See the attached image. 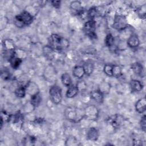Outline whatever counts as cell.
I'll return each mask as SVG.
<instances>
[{
	"label": "cell",
	"mask_w": 146,
	"mask_h": 146,
	"mask_svg": "<svg viewBox=\"0 0 146 146\" xmlns=\"http://www.w3.org/2000/svg\"><path fill=\"white\" fill-rule=\"evenodd\" d=\"M64 114L68 121L75 123H79L84 119V109L75 106H68L65 109Z\"/></svg>",
	"instance_id": "6da1fadb"
},
{
	"label": "cell",
	"mask_w": 146,
	"mask_h": 146,
	"mask_svg": "<svg viewBox=\"0 0 146 146\" xmlns=\"http://www.w3.org/2000/svg\"><path fill=\"white\" fill-rule=\"evenodd\" d=\"M49 96L51 101L55 104H59L62 100V91L61 88L54 84L49 89Z\"/></svg>",
	"instance_id": "7a4b0ae2"
},
{
	"label": "cell",
	"mask_w": 146,
	"mask_h": 146,
	"mask_svg": "<svg viewBox=\"0 0 146 146\" xmlns=\"http://www.w3.org/2000/svg\"><path fill=\"white\" fill-rule=\"evenodd\" d=\"M128 23L126 17L123 15H116L114 17L112 28L117 31H121L128 27Z\"/></svg>",
	"instance_id": "3957f363"
},
{
	"label": "cell",
	"mask_w": 146,
	"mask_h": 146,
	"mask_svg": "<svg viewBox=\"0 0 146 146\" xmlns=\"http://www.w3.org/2000/svg\"><path fill=\"white\" fill-rule=\"evenodd\" d=\"M84 119L87 120L95 121L97 120L98 117L99 110L96 106L93 104H90L87 106L84 109Z\"/></svg>",
	"instance_id": "277c9868"
},
{
	"label": "cell",
	"mask_w": 146,
	"mask_h": 146,
	"mask_svg": "<svg viewBox=\"0 0 146 146\" xmlns=\"http://www.w3.org/2000/svg\"><path fill=\"white\" fill-rule=\"evenodd\" d=\"M96 22L92 19L88 20L84 25L83 31L84 34L91 39H96Z\"/></svg>",
	"instance_id": "5b68a950"
},
{
	"label": "cell",
	"mask_w": 146,
	"mask_h": 146,
	"mask_svg": "<svg viewBox=\"0 0 146 146\" xmlns=\"http://www.w3.org/2000/svg\"><path fill=\"white\" fill-rule=\"evenodd\" d=\"M43 76L49 83L55 82L57 77V72L55 68L52 64L46 66L43 71Z\"/></svg>",
	"instance_id": "8992f818"
},
{
	"label": "cell",
	"mask_w": 146,
	"mask_h": 146,
	"mask_svg": "<svg viewBox=\"0 0 146 146\" xmlns=\"http://www.w3.org/2000/svg\"><path fill=\"white\" fill-rule=\"evenodd\" d=\"M62 38L56 34H51L48 39V45L50 46L55 51H62L61 50V41Z\"/></svg>",
	"instance_id": "52a82bcc"
},
{
	"label": "cell",
	"mask_w": 146,
	"mask_h": 146,
	"mask_svg": "<svg viewBox=\"0 0 146 146\" xmlns=\"http://www.w3.org/2000/svg\"><path fill=\"white\" fill-rule=\"evenodd\" d=\"M25 87L26 94L29 95L30 97L40 93L39 88L38 84L33 81L30 80L27 82V83L25 84Z\"/></svg>",
	"instance_id": "ba28073f"
},
{
	"label": "cell",
	"mask_w": 146,
	"mask_h": 146,
	"mask_svg": "<svg viewBox=\"0 0 146 146\" xmlns=\"http://www.w3.org/2000/svg\"><path fill=\"white\" fill-rule=\"evenodd\" d=\"M70 9L71 13L74 15L78 16L84 10L82 3L79 1H73L70 3Z\"/></svg>",
	"instance_id": "9c48e42d"
},
{
	"label": "cell",
	"mask_w": 146,
	"mask_h": 146,
	"mask_svg": "<svg viewBox=\"0 0 146 146\" xmlns=\"http://www.w3.org/2000/svg\"><path fill=\"white\" fill-rule=\"evenodd\" d=\"M123 120V117L119 114H115L108 119V122L115 128H119L121 125Z\"/></svg>",
	"instance_id": "30bf717a"
},
{
	"label": "cell",
	"mask_w": 146,
	"mask_h": 146,
	"mask_svg": "<svg viewBox=\"0 0 146 146\" xmlns=\"http://www.w3.org/2000/svg\"><path fill=\"white\" fill-rule=\"evenodd\" d=\"M99 137V131L95 127H90L88 129L86 133L87 140L91 141H96Z\"/></svg>",
	"instance_id": "8fae6325"
},
{
	"label": "cell",
	"mask_w": 146,
	"mask_h": 146,
	"mask_svg": "<svg viewBox=\"0 0 146 146\" xmlns=\"http://www.w3.org/2000/svg\"><path fill=\"white\" fill-rule=\"evenodd\" d=\"M127 46L132 48H136L140 44V39L137 35L135 34H131L127 40Z\"/></svg>",
	"instance_id": "7c38bea8"
},
{
	"label": "cell",
	"mask_w": 146,
	"mask_h": 146,
	"mask_svg": "<svg viewBox=\"0 0 146 146\" xmlns=\"http://www.w3.org/2000/svg\"><path fill=\"white\" fill-rule=\"evenodd\" d=\"M19 15H20L25 26H29L31 25L34 21V15L27 10H24Z\"/></svg>",
	"instance_id": "4fadbf2b"
},
{
	"label": "cell",
	"mask_w": 146,
	"mask_h": 146,
	"mask_svg": "<svg viewBox=\"0 0 146 146\" xmlns=\"http://www.w3.org/2000/svg\"><path fill=\"white\" fill-rule=\"evenodd\" d=\"M135 110L139 113H143L146 110V99L143 97L139 99L135 105Z\"/></svg>",
	"instance_id": "5bb4252c"
},
{
	"label": "cell",
	"mask_w": 146,
	"mask_h": 146,
	"mask_svg": "<svg viewBox=\"0 0 146 146\" xmlns=\"http://www.w3.org/2000/svg\"><path fill=\"white\" fill-rule=\"evenodd\" d=\"M129 86L132 92H140L143 88L142 83L137 79H132L129 82Z\"/></svg>",
	"instance_id": "9a60e30c"
},
{
	"label": "cell",
	"mask_w": 146,
	"mask_h": 146,
	"mask_svg": "<svg viewBox=\"0 0 146 146\" xmlns=\"http://www.w3.org/2000/svg\"><path fill=\"white\" fill-rule=\"evenodd\" d=\"M90 98L98 103H102L104 100V95L98 89L90 92Z\"/></svg>",
	"instance_id": "2e32d148"
},
{
	"label": "cell",
	"mask_w": 146,
	"mask_h": 146,
	"mask_svg": "<svg viewBox=\"0 0 146 146\" xmlns=\"http://www.w3.org/2000/svg\"><path fill=\"white\" fill-rule=\"evenodd\" d=\"M42 51L44 56L48 60H52L55 56V50L48 44L43 47Z\"/></svg>",
	"instance_id": "e0dca14e"
},
{
	"label": "cell",
	"mask_w": 146,
	"mask_h": 146,
	"mask_svg": "<svg viewBox=\"0 0 146 146\" xmlns=\"http://www.w3.org/2000/svg\"><path fill=\"white\" fill-rule=\"evenodd\" d=\"M78 92L79 90L76 85L72 84L68 87L66 93V96L68 98H73L78 95Z\"/></svg>",
	"instance_id": "ac0fdd59"
},
{
	"label": "cell",
	"mask_w": 146,
	"mask_h": 146,
	"mask_svg": "<svg viewBox=\"0 0 146 146\" xmlns=\"http://www.w3.org/2000/svg\"><path fill=\"white\" fill-rule=\"evenodd\" d=\"M131 69L136 75L139 76H142L143 74H144V67L142 64L139 62L132 63L131 65Z\"/></svg>",
	"instance_id": "d6986e66"
},
{
	"label": "cell",
	"mask_w": 146,
	"mask_h": 146,
	"mask_svg": "<svg viewBox=\"0 0 146 146\" xmlns=\"http://www.w3.org/2000/svg\"><path fill=\"white\" fill-rule=\"evenodd\" d=\"M82 66L84 68L85 75L90 76L94 72V64L91 61L88 60V61L85 62Z\"/></svg>",
	"instance_id": "ffe728a7"
},
{
	"label": "cell",
	"mask_w": 146,
	"mask_h": 146,
	"mask_svg": "<svg viewBox=\"0 0 146 146\" xmlns=\"http://www.w3.org/2000/svg\"><path fill=\"white\" fill-rule=\"evenodd\" d=\"M72 75L74 77L81 79L85 75L84 70L82 66H76L72 70Z\"/></svg>",
	"instance_id": "44dd1931"
},
{
	"label": "cell",
	"mask_w": 146,
	"mask_h": 146,
	"mask_svg": "<svg viewBox=\"0 0 146 146\" xmlns=\"http://www.w3.org/2000/svg\"><path fill=\"white\" fill-rule=\"evenodd\" d=\"M23 59L19 58L18 57H16L15 56H12L9 59V62L10 63V64L11 67L13 69H17L20 66L22 62Z\"/></svg>",
	"instance_id": "7402d4cb"
},
{
	"label": "cell",
	"mask_w": 146,
	"mask_h": 146,
	"mask_svg": "<svg viewBox=\"0 0 146 146\" xmlns=\"http://www.w3.org/2000/svg\"><path fill=\"white\" fill-rule=\"evenodd\" d=\"M11 118V115L7 111L1 110V128H2L3 124L5 123H8L10 121Z\"/></svg>",
	"instance_id": "603a6c76"
},
{
	"label": "cell",
	"mask_w": 146,
	"mask_h": 146,
	"mask_svg": "<svg viewBox=\"0 0 146 146\" xmlns=\"http://www.w3.org/2000/svg\"><path fill=\"white\" fill-rule=\"evenodd\" d=\"M60 79H61V82H62V84L67 87L68 86H70L71 84H72L71 77L70 75L67 72L63 73L61 75Z\"/></svg>",
	"instance_id": "cb8c5ba5"
},
{
	"label": "cell",
	"mask_w": 146,
	"mask_h": 146,
	"mask_svg": "<svg viewBox=\"0 0 146 146\" xmlns=\"http://www.w3.org/2000/svg\"><path fill=\"white\" fill-rule=\"evenodd\" d=\"M3 45L6 51H9L11 52H14L15 50L14 42L10 39H5L3 42Z\"/></svg>",
	"instance_id": "d4e9b609"
},
{
	"label": "cell",
	"mask_w": 146,
	"mask_h": 146,
	"mask_svg": "<svg viewBox=\"0 0 146 146\" xmlns=\"http://www.w3.org/2000/svg\"><path fill=\"white\" fill-rule=\"evenodd\" d=\"M98 90L104 95L108 94L110 91V85L107 82H102L99 86Z\"/></svg>",
	"instance_id": "484cf974"
},
{
	"label": "cell",
	"mask_w": 146,
	"mask_h": 146,
	"mask_svg": "<svg viewBox=\"0 0 146 146\" xmlns=\"http://www.w3.org/2000/svg\"><path fill=\"white\" fill-rule=\"evenodd\" d=\"M41 102H42V97L40 96V93L30 97V102L35 108L38 107L40 104Z\"/></svg>",
	"instance_id": "4316f807"
},
{
	"label": "cell",
	"mask_w": 146,
	"mask_h": 146,
	"mask_svg": "<svg viewBox=\"0 0 146 146\" xmlns=\"http://www.w3.org/2000/svg\"><path fill=\"white\" fill-rule=\"evenodd\" d=\"M15 95L18 98H23L25 97L26 94L25 87L21 86L17 88L14 91Z\"/></svg>",
	"instance_id": "83f0119b"
},
{
	"label": "cell",
	"mask_w": 146,
	"mask_h": 146,
	"mask_svg": "<svg viewBox=\"0 0 146 146\" xmlns=\"http://www.w3.org/2000/svg\"><path fill=\"white\" fill-rule=\"evenodd\" d=\"M100 15V14L96 7H91L88 10H87V16L89 19L94 20V19L96 17Z\"/></svg>",
	"instance_id": "f1b7e54d"
},
{
	"label": "cell",
	"mask_w": 146,
	"mask_h": 146,
	"mask_svg": "<svg viewBox=\"0 0 146 146\" xmlns=\"http://www.w3.org/2000/svg\"><path fill=\"white\" fill-rule=\"evenodd\" d=\"M104 42L107 47L111 48L113 46L115 43V38L111 33H108V34H107L105 38Z\"/></svg>",
	"instance_id": "f546056e"
},
{
	"label": "cell",
	"mask_w": 146,
	"mask_h": 146,
	"mask_svg": "<svg viewBox=\"0 0 146 146\" xmlns=\"http://www.w3.org/2000/svg\"><path fill=\"white\" fill-rule=\"evenodd\" d=\"M122 75L121 68L118 65H113L112 66V76L118 78Z\"/></svg>",
	"instance_id": "4dcf8cb0"
},
{
	"label": "cell",
	"mask_w": 146,
	"mask_h": 146,
	"mask_svg": "<svg viewBox=\"0 0 146 146\" xmlns=\"http://www.w3.org/2000/svg\"><path fill=\"white\" fill-rule=\"evenodd\" d=\"M137 14L140 19H145L146 17V5L145 4H144L140 6L137 10Z\"/></svg>",
	"instance_id": "1f68e13d"
},
{
	"label": "cell",
	"mask_w": 146,
	"mask_h": 146,
	"mask_svg": "<svg viewBox=\"0 0 146 146\" xmlns=\"http://www.w3.org/2000/svg\"><path fill=\"white\" fill-rule=\"evenodd\" d=\"M13 23H14V25L18 28H22V27L26 26L19 15H16L14 18Z\"/></svg>",
	"instance_id": "d6a6232c"
},
{
	"label": "cell",
	"mask_w": 146,
	"mask_h": 146,
	"mask_svg": "<svg viewBox=\"0 0 146 146\" xmlns=\"http://www.w3.org/2000/svg\"><path fill=\"white\" fill-rule=\"evenodd\" d=\"M13 56H15L16 57H18L19 58H21L22 59H23L25 58L27 56L26 52L21 49H15L13 53Z\"/></svg>",
	"instance_id": "836d02e7"
},
{
	"label": "cell",
	"mask_w": 146,
	"mask_h": 146,
	"mask_svg": "<svg viewBox=\"0 0 146 146\" xmlns=\"http://www.w3.org/2000/svg\"><path fill=\"white\" fill-rule=\"evenodd\" d=\"M76 86L77 87L79 92H84L86 91V90H87V84L86 83V82L83 80H79L76 84Z\"/></svg>",
	"instance_id": "e575fe53"
},
{
	"label": "cell",
	"mask_w": 146,
	"mask_h": 146,
	"mask_svg": "<svg viewBox=\"0 0 146 146\" xmlns=\"http://www.w3.org/2000/svg\"><path fill=\"white\" fill-rule=\"evenodd\" d=\"M112 66L110 64H106L103 67V71L104 74L108 76H112Z\"/></svg>",
	"instance_id": "d590c367"
},
{
	"label": "cell",
	"mask_w": 146,
	"mask_h": 146,
	"mask_svg": "<svg viewBox=\"0 0 146 146\" xmlns=\"http://www.w3.org/2000/svg\"><path fill=\"white\" fill-rule=\"evenodd\" d=\"M77 144V140L74 136L69 137L66 141V145H73Z\"/></svg>",
	"instance_id": "8d00e7d4"
},
{
	"label": "cell",
	"mask_w": 146,
	"mask_h": 146,
	"mask_svg": "<svg viewBox=\"0 0 146 146\" xmlns=\"http://www.w3.org/2000/svg\"><path fill=\"white\" fill-rule=\"evenodd\" d=\"M140 125L141 129L144 132H145V130H146V117H145V115H144L141 117L140 121Z\"/></svg>",
	"instance_id": "74e56055"
},
{
	"label": "cell",
	"mask_w": 146,
	"mask_h": 146,
	"mask_svg": "<svg viewBox=\"0 0 146 146\" xmlns=\"http://www.w3.org/2000/svg\"><path fill=\"white\" fill-rule=\"evenodd\" d=\"M1 78L4 80H6L10 79V74L7 71H4L3 72H1Z\"/></svg>",
	"instance_id": "f35d334b"
},
{
	"label": "cell",
	"mask_w": 146,
	"mask_h": 146,
	"mask_svg": "<svg viewBox=\"0 0 146 146\" xmlns=\"http://www.w3.org/2000/svg\"><path fill=\"white\" fill-rule=\"evenodd\" d=\"M50 3L54 7H55L57 9H59L60 7V5H61V1H54H54H51L50 2Z\"/></svg>",
	"instance_id": "ab89813d"
}]
</instances>
